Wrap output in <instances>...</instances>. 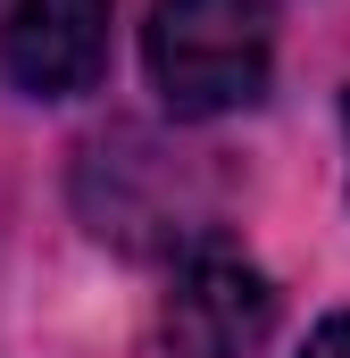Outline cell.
I'll list each match as a JSON object with an SVG mask.
<instances>
[{"instance_id": "3957f363", "label": "cell", "mask_w": 350, "mask_h": 358, "mask_svg": "<svg viewBox=\"0 0 350 358\" xmlns=\"http://www.w3.org/2000/svg\"><path fill=\"white\" fill-rule=\"evenodd\" d=\"M0 67L34 100H76L108 67V0H0Z\"/></svg>"}, {"instance_id": "5b68a950", "label": "cell", "mask_w": 350, "mask_h": 358, "mask_svg": "<svg viewBox=\"0 0 350 358\" xmlns=\"http://www.w3.org/2000/svg\"><path fill=\"white\" fill-rule=\"evenodd\" d=\"M342 117H350V108H342Z\"/></svg>"}, {"instance_id": "7a4b0ae2", "label": "cell", "mask_w": 350, "mask_h": 358, "mask_svg": "<svg viewBox=\"0 0 350 358\" xmlns=\"http://www.w3.org/2000/svg\"><path fill=\"white\" fill-rule=\"evenodd\" d=\"M167 358H259L275 334V283H267L242 250L200 242L167 283Z\"/></svg>"}, {"instance_id": "277c9868", "label": "cell", "mask_w": 350, "mask_h": 358, "mask_svg": "<svg viewBox=\"0 0 350 358\" xmlns=\"http://www.w3.org/2000/svg\"><path fill=\"white\" fill-rule=\"evenodd\" d=\"M300 358H350V317H326L317 334H309V350Z\"/></svg>"}, {"instance_id": "6da1fadb", "label": "cell", "mask_w": 350, "mask_h": 358, "mask_svg": "<svg viewBox=\"0 0 350 358\" xmlns=\"http://www.w3.org/2000/svg\"><path fill=\"white\" fill-rule=\"evenodd\" d=\"M142 59L175 117H234L267 92L275 8L267 0H159Z\"/></svg>"}]
</instances>
